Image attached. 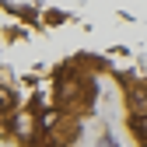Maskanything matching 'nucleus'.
Returning <instances> with one entry per match:
<instances>
[{"label": "nucleus", "mask_w": 147, "mask_h": 147, "mask_svg": "<svg viewBox=\"0 0 147 147\" xmlns=\"http://www.w3.org/2000/svg\"><path fill=\"white\" fill-rule=\"evenodd\" d=\"M123 84V116L126 130L137 140V147H147V77L144 74H119Z\"/></svg>", "instance_id": "obj_1"}]
</instances>
